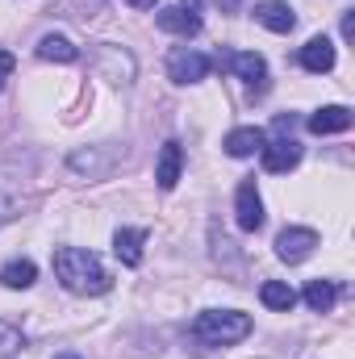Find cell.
<instances>
[{
    "instance_id": "5bb4252c",
    "label": "cell",
    "mask_w": 355,
    "mask_h": 359,
    "mask_svg": "<svg viewBox=\"0 0 355 359\" xmlns=\"http://www.w3.org/2000/svg\"><path fill=\"white\" fill-rule=\"evenodd\" d=\"M38 59H46V63H76L80 59V46L67 34H46L38 42Z\"/></svg>"
},
{
    "instance_id": "4fadbf2b",
    "label": "cell",
    "mask_w": 355,
    "mask_h": 359,
    "mask_svg": "<svg viewBox=\"0 0 355 359\" xmlns=\"http://www.w3.org/2000/svg\"><path fill=\"white\" fill-rule=\"evenodd\" d=\"M264 130H255V126H239V130H230V134H226V142H222V147H226V155H230V159H251V155H255V151H264Z\"/></svg>"
},
{
    "instance_id": "2e32d148",
    "label": "cell",
    "mask_w": 355,
    "mask_h": 359,
    "mask_svg": "<svg viewBox=\"0 0 355 359\" xmlns=\"http://www.w3.org/2000/svg\"><path fill=\"white\" fill-rule=\"evenodd\" d=\"M335 301H339V284H335V280H309V284H305V305H309L314 313H330Z\"/></svg>"
},
{
    "instance_id": "d4e9b609",
    "label": "cell",
    "mask_w": 355,
    "mask_h": 359,
    "mask_svg": "<svg viewBox=\"0 0 355 359\" xmlns=\"http://www.w3.org/2000/svg\"><path fill=\"white\" fill-rule=\"evenodd\" d=\"M217 4H222V8H234V4H239V0H217Z\"/></svg>"
},
{
    "instance_id": "277c9868",
    "label": "cell",
    "mask_w": 355,
    "mask_h": 359,
    "mask_svg": "<svg viewBox=\"0 0 355 359\" xmlns=\"http://www.w3.org/2000/svg\"><path fill=\"white\" fill-rule=\"evenodd\" d=\"M209 67H213V59L192 46H176L168 55V80H176V84H201L209 76Z\"/></svg>"
},
{
    "instance_id": "7a4b0ae2",
    "label": "cell",
    "mask_w": 355,
    "mask_h": 359,
    "mask_svg": "<svg viewBox=\"0 0 355 359\" xmlns=\"http://www.w3.org/2000/svg\"><path fill=\"white\" fill-rule=\"evenodd\" d=\"M251 334V318L239 309H205L192 322V339L205 347H234Z\"/></svg>"
},
{
    "instance_id": "7402d4cb",
    "label": "cell",
    "mask_w": 355,
    "mask_h": 359,
    "mask_svg": "<svg viewBox=\"0 0 355 359\" xmlns=\"http://www.w3.org/2000/svg\"><path fill=\"white\" fill-rule=\"evenodd\" d=\"M351 34H355V17H351V13H343V38L351 42Z\"/></svg>"
},
{
    "instance_id": "8992f818",
    "label": "cell",
    "mask_w": 355,
    "mask_h": 359,
    "mask_svg": "<svg viewBox=\"0 0 355 359\" xmlns=\"http://www.w3.org/2000/svg\"><path fill=\"white\" fill-rule=\"evenodd\" d=\"M234 222H239V230H247V234H255V230L264 226V201H260L255 180H243V184H239V192H234Z\"/></svg>"
},
{
    "instance_id": "cb8c5ba5",
    "label": "cell",
    "mask_w": 355,
    "mask_h": 359,
    "mask_svg": "<svg viewBox=\"0 0 355 359\" xmlns=\"http://www.w3.org/2000/svg\"><path fill=\"white\" fill-rule=\"evenodd\" d=\"M55 359H84V355H76V351H63V355H55Z\"/></svg>"
},
{
    "instance_id": "9c48e42d",
    "label": "cell",
    "mask_w": 355,
    "mask_h": 359,
    "mask_svg": "<svg viewBox=\"0 0 355 359\" xmlns=\"http://www.w3.org/2000/svg\"><path fill=\"white\" fill-rule=\"evenodd\" d=\"M180 172H184V147H180L176 138H168L163 151H159V163H155V184H159V192H172L180 184Z\"/></svg>"
},
{
    "instance_id": "8fae6325",
    "label": "cell",
    "mask_w": 355,
    "mask_h": 359,
    "mask_svg": "<svg viewBox=\"0 0 355 359\" xmlns=\"http://www.w3.org/2000/svg\"><path fill=\"white\" fill-rule=\"evenodd\" d=\"M301 67L305 72H314V76H326V72H335V42L330 38H309L305 46H301Z\"/></svg>"
},
{
    "instance_id": "9a60e30c",
    "label": "cell",
    "mask_w": 355,
    "mask_h": 359,
    "mask_svg": "<svg viewBox=\"0 0 355 359\" xmlns=\"http://www.w3.org/2000/svg\"><path fill=\"white\" fill-rule=\"evenodd\" d=\"M142 243H147V230H117L113 234V255L126 268H138L142 264Z\"/></svg>"
},
{
    "instance_id": "ac0fdd59",
    "label": "cell",
    "mask_w": 355,
    "mask_h": 359,
    "mask_svg": "<svg viewBox=\"0 0 355 359\" xmlns=\"http://www.w3.org/2000/svg\"><path fill=\"white\" fill-rule=\"evenodd\" d=\"M34 280H38V268H34L29 259H13V264L0 268V284H4V288H29Z\"/></svg>"
},
{
    "instance_id": "7c38bea8",
    "label": "cell",
    "mask_w": 355,
    "mask_h": 359,
    "mask_svg": "<svg viewBox=\"0 0 355 359\" xmlns=\"http://www.w3.org/2000/svg\"><path fill=\"white\" fill-rule=\"evenodd\" d=\"M309 134H343V130H351V109L347 104H326V109H318V113H309Z\"/></svg>"
},
{
    "instance_id": "30bf717a",
    "label": "cell",
    "mask_w": 355,
    "mask_h": 359,
    "mask_svg": "<svg viewBox=\"0 0 355 359\" xmlns=\"http://www.w3.org/2000/svg\"><path fill=\"white\" fill-rule=\"evenodd\" d=\"M255 21L272 29V34H293L297 29V13L284 4V0H260L255 4Z\"/></svg>"
},
{
    "instance_id": "6da1fadb",
    "label": "cell",
    "mask_w": 355,
    "mask_h": 359,
    "mask_svg": "<svg viewBox=\"0 0 355 359\" xmlns=\"http://www.w3.org/2000/svg\"><path fill=\"white\" fill-rule=\"evenodd\" d=\"M51 264H55L59 284L67 292H76V297H100V292L113 288V276L100 268V259L92 251H84V247H59Z\"/></svg>"
},
{
    "instance_id": "5b68a950",
    "label": "cell",
    "mask_w": 355,
    "mask_h": 359,
    "mask_svg": "<svg viewBox=\"0 0 355 359\" xmlns=\"http://www.w3.org/2000/svg\"><path fill=\"white\" fill-rule=\"evenodd\" d=\"M159 29H168V34H180V38H192V34H201V0H180V4H168V8H159Z\"/></svg>"
},
{
    "instance_id": "ffe728a7",
    "label": "cell",
    "mask_w": 355,
    "mask_h": 359,
    "mask_svg": "<svg viewBox=\"0 0 355 359\" xmlns=\"http://www.w3.org/2000/svg\"><path fill=\"white\" fill-rule=\"evenodd\" d=\"M13 67H17V59H13V55H8V50L0 46V88H4V80L13 76Z\"/></svg>"
},
{
    "instance_id": "d6986e66",
    "label": "cell",
    "mask_w": 355,
    "mask_h": 359,
    "mask_svg": "<svg viewBox=\"0 0 355 359\" xmlns=\"http://www.w3.org/2000/svg\"><path fill=\"white\" fill-rule=\"evenodd\" d=\"M25 347V339H21V330L13 326V322H0V359H13L17 351Z\"/></svg>"
},
{
    "instance_id": "e0dca14e",
    "label": "cell",
    "mask_w": 355,
    "mask_h": 359,
    "mask_svg": "<svg viewBox=\"0 0 355 359\" xmlns=\"http://www.w3.org/2000/svg\"><path fill=\"white\" fill-rule=\"evenodd\" d=\"M260 301H264L267 309H276V313H288V309L297 305V292H293L284 280H264V288H260Z\"/></svg>"
},
{
    "instance_id": "603a6c76",
    "label": "cell",
    "mask_w": 355,
    "mask_h": 359,
    "mask_svg": "<svg viewBox=\"0 0 355 359\" xmlns=\"http://www.w3.org/2000/svg\"><path fill=\"white\" fill-rule=\"evenodd\" d=\"M126 4H130V8H151L155 0H126Z\"/></svg>"
},
{
    "instance_id": "44dd1931",
    "label": "cell",
    "mask_w": 355,
    "mask_h": 359,
    "mask_svg": "<svg viewBox=\"0 0 355 359\" xmlns=\"http://www.w3.org/2000/svg\"><path fill=\"white\" fill-rule=\"evenodd\" d=\"M8 217H13V201H8V196H0V226H4Z\"/></svg>"
},
{
    "instance_id": "3957f363",
    "label": "cell",
    "mask_w": 355,
    "mask_h": 359,
    "mask_svg": "<svg viewBox=\"0 0 355 359\" xmlns=\"http://www.w3.org/2000/svg\"><path fill=\"white\" fill-rule=\"evenodd\" d=\"M217 67L234 72L251 88V96H264L267 92V63H264V55H255V50H222L217 55Z\"/></svg>"
},
{
    "instance_id": "52a82bcc",
    "label": "cell",
    "mask_w": 355,
    "mask_h": 359,
    "mask_svg": "<svg viewBox=\"0 0 355 359\" xmlns=\"http://www.w3.org/2000/svg\"><path fill=\"white\" fill-rule=\"evenodd\" d=\"M314 247H318V234L305 230V226H288V230H280V238H276V255H280L284 264H305V259L314 255Z\"/></svg>"
},
{
    "instance_id": "ba28073f",
    "label": "cell",
    "mask_w": 355,
    "mask_h": 359,
    "mask_svg": "<svg viewBox=\"0 0 355 359\" xmlns=\"http://www.w3.org/2000/svg\"><path fill=\"white\" fill-rule=\"evenodd\" d=\"M260 155H264V172L284 176V172H293L301 163V142L297 138H276V142H264Z\"/></svg>"
}]
</instances>
